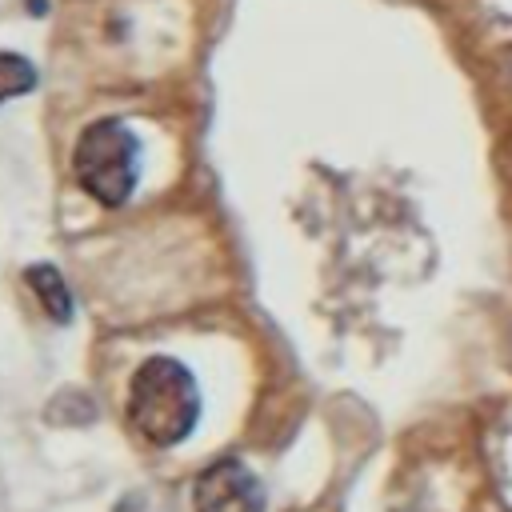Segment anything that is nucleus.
I'll use <instances>...</instances> for the list:
<instances>
[{
    "label": "nucleus",
    "mask_w": 512,
    "mask_h": 512,
    "mask_svg": "<svg viewBox=\"0 0 512 512\" xmlns=\"http://www.w3.org/2000/svg\"><path fill=\"white\" fill-rule=\"evenodd\" d=\"M128 420L156 448L180 444L200 424L196 376L172 356H148L128 384Z\"/></svg>",
    "instance_id": "obj_1"
},
{
    "label": "nucleus",
    "mask_w": 512,
    "mask_h": 512,
    "mask_svg": "<svg viewBox=\"0 0 512 512\" xmlns=\"http://www.w3.org/2000/svg\"><path fill=\"white\" fill-rule=\"evenodd\" d=\"M72 172H76L80 188L92 200H100L108 208L128 204V196L136 192V180H140V140H136V132L120 120L88 124L76 140Z\"/></svg>",
    "instance_id": "obj_2"
},
{
    "label": "nucleus",
    "mask_w": 512,
    "mask_h": 512,
    "mask_svg": "<svg viewBox=\"0 0 512 512\" xmlns=\"http://www.w3.org/2000/svg\"><path fill=\"white\" fill-rule=\"evenodd\" d=\"M192 500H196V512H264V488L256 472L236 456L212 460L196 476Z\"/></svg>",
    "instance_id": "obj_3"
},
{
    "label": "nucleus",
    "mask_w": 512,
    "mask_h": 512,
    "mask_svg": "<svg viewBox=\"0 0 512 512\" xmlns=\"http://www.w3.org/2000/svg\"><path fill=\"white\" fill-rule=\"evenodd\" d=\"M24 280H28V288L36 292V300L44 304V312H48L52 324H68V320H72V292H68L64 276H60L52 264H32V268L24 272Z\"/></svg>",
    "instance_id": "obj_4"
},
{
    "label": "nucleus",
    "mask_w": 512,
    "mask_h": 512,
    "mask_svg": "<svg viewBox=\"0 0 512 512\" xmlns=\"http://www.w3.org/2000/svg\"><path fill=\"white\" fill-rule=\"evenodd\" d=\"M28 88H36V68L16 52H0V104L24 96Z\"/></svg>",
    "instance_id": "obj_5"
},
{
    "label": "nucleus",
    "mask_w": 512,
    "mask_h": 512,
    "mask_svg": "<svg viewBox=\"0 0 512 512\" xmlns=\"http://www.w3.org/2000/svg\"><path fill=\"white\" fill-rule=\"evenodd\" d=\"M116 512H156V508H152L148 492H132V496H124V500L116 504Z\"/></svg>",
    "instance_id": "obj_6"
}]
</instances>
